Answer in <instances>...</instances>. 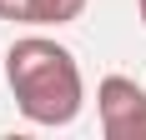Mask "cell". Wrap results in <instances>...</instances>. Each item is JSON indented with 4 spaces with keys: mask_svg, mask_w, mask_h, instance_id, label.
<instances>
[{
    "mask_svg": "<svg viewBox=\"0 0 146 140\" xmlns=\"http://www.w3.org/2000/svg\"><path fill=\"white\" fill-rule=\"evenodd\" d=\"M5 75H10V95L30 125H71L86 105L76 55L45 35L15 40L10 55H5Z\"/></svg>",
    "mask_w": 146,
    "mask_h": 140,
    "instance_id": "obj_1",
    "label": "cell"
},
{
    "mask_svg": "<svg viewBox=\"0 0 146 140\" xmlns=\"http://www.w3.org/2000/svg\"><path fill=\"white\" fill-rule=\"evenodd\" d=\"M96 110H101L106 140H146V90L126 75H106L96 85Z\"/></svg>",
    "mask_w": 146,
    "mask_h": 140,
    "instance_id": "obj_2",
    "label": "cell"
},
{
    "mask_svg": "<svg viewBox=\"0 0 146 140\" xmlns=\"http://www.w3.org/2000/svg\"><path fill=\"white\" fill-rule=\"evenodd\" d=\"M86 0H0V20L15 25H71Z\"/></svg>",
    "mask_w": 146,
    "mask_h": 140,
    "instance_id": "obj_3",
    "label": "cell"
},
{
    "mask_svg": "<svg viewBox=\"0 0 146 140\" xmlns=\"http://www.w3.org/2000/svg\"><path fill=\"white\" fill-rule=\"evenodd\" d=\"M136 10H141V20H146V0H136Z\"/></svg>",
    "mask_w": 146,
    "mask_h": 140,
    "instance_id": "obj_4",
    "label": "cell"
}]
</instances>
